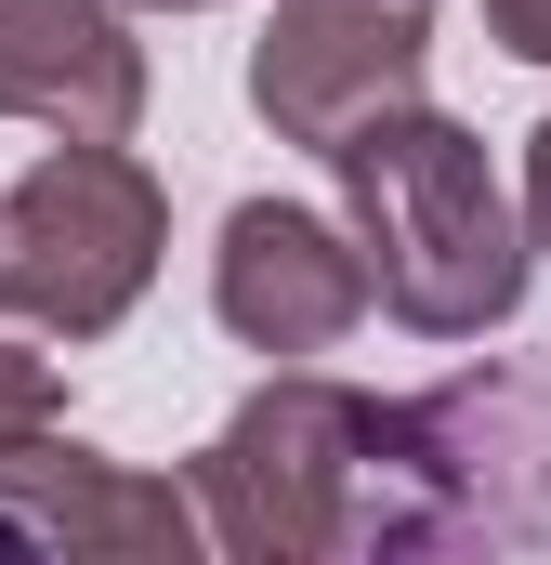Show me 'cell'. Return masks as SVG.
Segmentation results:
<instances>
[{"label":"cell","instance_id":"1","mask_svg":"<svg viewBox=\"0 0 551 565\" xmlns=\"http://www.w3.org/2000/svg\"><path fill=\"white\" fill-rule=\"evenodd\" d=\"M342 198H355V250H368V302H395L420 342H486L526 302V224L486 171V145L433 106H381L328 145Z\"/></svg>","mask_w":551,"mask_h":565},{"label":"cell","instance_id":"2","mask_svg":"<svg viewBox=\"0 0 551 565\" xmlns=\"http://www.w3.org/2000/svg\"><path fill=\"white\" fill-rule=\"evenodd\" d=\"M408 408H381V395H355V382H263L237 422L197 447V473H184V513H197V540L210 565H368V487H381V460L408 447Z\"/></svg>","mask_w":551,"mask_h":565},{"label":"cell","instance_id":"3","mask_svg":"<svg viewBox=\"0 0 551 565\" xmlns=\"http://www.w3.org/2000/svg\"><path fill=\"white\" fill-rule=\"evenodd\" d=\"M171 250V198L132 145H53L13 198H0V316L26 329H119Z\"/></svg>","mask_w":551,"mask_h":565},{"label":"cell","instance_id":"4","mask_svg":"<svg viewBox=\"0 0 551 565\" xmlns=\"http://www.w3.org/2000/svg\"><path fill=\"white\" fill-rule=\"evenodd\" d=\"M433 66V0H276L250 40V106L276 119V145H328L381 106H420Z\"/></svg>","mask_w":551,"mask_h":565},{"label":"cell","instance_id":"5","mask_svg":"<svg viewBox=\"0 0 551 565\" xmlns=\"http://www.w3.org/2000/svg\"><path fill=\"white\" fill-rule=\"evenodd\" d=\"M0 513L53 565H210L184 487L106 460V447H79V434H13L0 447Z\"/></svg>","mask_w":551,"mask_h":565},{"label":"cell","instance_id":"6","mask_svg":"<svg viewBox=\"0 0 551 565\" xmlns=\"http://www.w3.org/2000/svg\"><path fill=\"white\" fill-rule=\"evenodd\" d=\"M210 316L250 342V355H328L355 316H368V250L289 198H237L224 211V250H210Z\"/></svg>","mask_w":551,"mask_h":565},{"label":"cell","instance_id":"7","mask_svg":"<svg viewBox=\"0 0 551 565\" xmlns=\"http://www.w3.org/2000/svg\"><path fill=\"white\" fill-rule=\"evenodd\" d=\"M0 119L53 145H132L144 40L119 26V0H0Z\"/></svg>","mask_w":551,"mask_h":565},{"label":"cell","instance_id":"8","mask_svg":"<svg viewBox=\"0 0 551 565\" xmlns=\"http://www.w3.org/2000/svg\"><path fill=\"white\" fill-rule=\"evenodd\" d=\"M53 408H66L53 355H26V342L0 329V447H13V434H53Z\"/></svg>","mask_w":551,"mask_h":565},{"label":"cell","instance_id":"9","mask_svg":"<svg viewBox=\"0 0 551 565\" xmlns=\"http://www.w3.org/2000/svg\"><path fill=\"white\" fill-rule=\"evenodd\" d=\"M486 26H499V53L551 66V0H486Z\"/></svg>","mask_w":551,"mask_h":565},{"label":"cell","instance_id":"10","mask_svg":"<svg viewBox=\"0 0 551 565\" xmlns=\"http://www.w3.org/2000/svg\"><path fill=\"white\" fill-rule=\"evenodd\" d=\"M512 224H526V250H551V119L526 132V211Z\"/></svg>","mask_w":551,"mask_h":565},{"label":"cell","instance_id":"11","mask_svg":"<svg viewBox=\"0 0 551 565\" xmlns=\"http://www.w3.org/2000/svg\"><path fill=\"white\" fill-rule=\"evenodd\" d=\"M0 565H53V553H40V540H26V526H13V513H0Z\"/></svg>","mask_w":551,"mask_h":565},{"label":"cell","instance_id":"12","mask_svg":"<svg viewBox=\"0 0 551 565\" xmlns=\"http://www.w3.org/2000/svg\"><path fill=\"white\" fill-rule=\"evenodd\" d=\"M144 13H197V0H144Z\"/></svg>","mask_w":551,"mask_h":565}]
</instances>
